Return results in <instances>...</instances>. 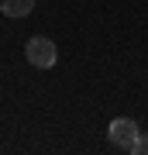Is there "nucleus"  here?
I'll return each instance as SVG.
<instances>
[{
	"label": "nucleus",
	"instance_id": "nucleus-3",
	"mask_svg": "<svg viewBox=\"0 0 148 155\" xmlns=\"http://www.w3.org/2000/svg\"><path fill=\"white\" fill-rule=\"evenodd\" d=\"M35 11V0H0V14L17 21V17H28Z\"/></svg>",
	"mask_w": 148,
	"mask_h": 155
},
{
	"label": "nucleus",
	"instance_id": "nucleus-1",
	"mask_svg": "<svg viewBox=\"0 0 148 155\" xmlns=\"http://www.w3.org/2000/svg\"><path fill=\"white\" fill-rule=\"evenodd\" d=\"M24 55H28V62H31L35 69H52L55 62H59V48H55L52 38L35 35V38H28V45H24Z\"/></svg>",
	"mask_w": 148,
	"mask_h": 155
},
{
	"label": "nucleus",
	"instance_id": "nucleus-2",
	"mask_svg": "<svg viewBox=\"0 0 148 155\" xmlns=\"http://www.w3.org/2000/svg\"><path fill=\"white\" fill-rule=\"evenodd\" d=\"M138 134H141L138 131V121H131V117H117V121H110V127H107L110 145H117V148H124V152H131Z\"/></svg>",
	"mask_w": 148,
	"mask_h": 155
},
{
	"label": "nucleus",
	"instance_id": "nucleus-4",
	"mask_svg": "<svg viewBox=\"0 0 148 155\" xmlns=\"http://www.w3.org/2000/svg\"><path fill=\"white\" fill-rule=\"evenodd\" d=\"M131 152H134V155H148V134H145V131L138 134V141L131 145Z\"/></svg>",
	"mask_w": 148,
	"mask_h": 155
}]
</instances>
